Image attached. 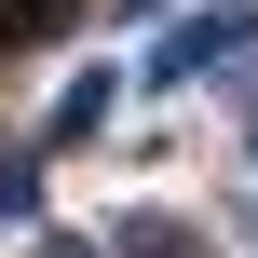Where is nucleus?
<instances>
[{"label":"nucleus","instance_id":"obj_4","mask_svg":"<svg viewBox=\"0 0 258 258\" xmlns=\"http://www.w3.org/2000/svg\"><path fill=\"white\" fill-rule=\"evenodd\" d=\"M41 218V163H0V231H27Z\"/></svg>","mask_w":258,"mask_h":258},{"label":"nucleus","instance_id":"obj_2","mask_svg":"<svg viewBox=\"0 0 258 258\" xmlns=\"http://www.w3.org/2000/svg\"><path fill=\"white\" fill-rule=\"evenodd\" d=\"M109 109H122V82H109V68H82V82L54 95V122H41V150H82V136H109Z\"/></svg>","mask_w":258,"mask_h":258},{"label":"nucleus","instance_id":"obj_3","mask_svg":"<svg viewBox=\"0 0 258 258\" xmlns=\"http://www.w3.org/2000/svg\"><path fill=\"white\" fill-rule=\"evenodd\" d=\"M95 245L109 258H204V231H177V218H109Z\"/></svg>","mask_w":258,"mask_h":258},{"label":"nucleus","instance_id":"obj_1","mask_svg":"<svg viewBox=\"0 0 258 258\" xmlns=\"http://www.w3.org/2000/svg\"><path fill=\"white\" fill-rule=\"evenodd\" d=\"M245 54H258V0H190V14L163 27L150 82H163V95H190V82H218V68H245Z\"/></svg>","mask_w":258,"mask_h":258},{"label":"nucleus","instance_id":"obj_5","mask_svg":"<svg viewBox=\"0 0 258 258\" xmlns=\"http://www.w3.org/2000/svg\"><path fill=\"white\" fill-rule=\"evenodd\" d=\"M82 0H0V41H41V27H68Z\"/></svg>","mask_w":258,"mask_h":258},{"label":"nucleus","instance_id":"obj_6","mask_svg":"<svg viewBox=\"0 0 258 258\" xmlns=\"http://www.w3.org/2000/svg\"><path fill=\"white\" fill-rule=\"evenodd\" d=\"M41 258H109V245H95V231H54V245H41Z\"/></svg>","mask_w":258,"mask_h":258}]
</instances>
